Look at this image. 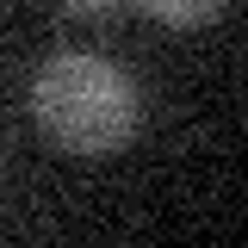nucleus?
I'll return each mask as SVG.
<instances>
[{
  "label": "nucleus",
  "instance_id": "nucleus-1",
  "mask_svg": "<svg viewBox=\"0 0 248 248\" xmlns=\"http://www.w3.org/2000/svg\"><path fill=\"white\" fill-rule=\"evenodd\" d=\"M31 118L50 143L75 155H112L143 118V93L118 62L93 50H56L31 75Z\"/></svg>",
  "mask_w": 248,
  "mask_h": 248
},
{
  "label": "nucleus",
  "instance_id": "nucleus-2",
  "mask_svg": "<svg viewBox=\"0 0 248 248\" xmlns=\"http://www.w3.org/2000/svg\"><path fill=\"white\" fill-rule=\"evenodd\" d=\"M137 13H149V19H161V25H211V19H223L236 0H130Z\"/></svg>",
  "mask_w": 248,
  "mask_h": 248
},
{
  "label": "nucleus",
  "instance_id": "nucleus-3",
  "mask_svg": "<svg viewBox=\"0 0 248 248\" xmlns=\"http://www.w3.org/2000/svg\"><path fill=\"white\" fill-rule=\"evenodd\" d=\"M62 6H68V13H81V19H106L118 0H62Z\"/></svg>",
  "mask_w": 248,
  "mask_h": 248
}]
</instances>
